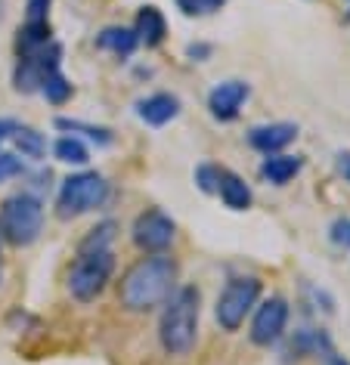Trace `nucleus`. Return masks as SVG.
Listing matches in <instances>:
<instances>
[{
	"instance_id": "8",
	"label": "nucleus",
	"mask_w": 350,
	"mask_h": 365,
	"mask_svg": "<svg viewBox=\"0 0 350 365\" xmlns=\"http://www.w3.org/2000/svg\"><path fill=\"white\" fill-rule=\"evenodd\" d=\"M62 62V47L56 41H50L47 47L29 53V56H19L16 62V71H13V84L19 93H41V84L44 78L53 75Z\"/></svg>"
},
{
	"instance_id": "6",
	"label": "nucleus",
	"mask_w": 350,
	"mask_h": 365,
	"mask_svg": "<svg viewBox=\"0 0 350 365\" xmlns=\"http://www.w3.org/2000/svg\"><path fill=\"white\" fill-rule=\"evenodd\" d=\"M261 279L257 276H236L226 282V288L220 291L217 304H214V319L224 331H239L245 325L248 313L257 307L261 300Z\"/></svg>"
},
{
	"instance_id": "24",
	"label": "nucleus",
	"mask_w": 350,
	"mask_h": 365,
	"mask_svg": "<svg viewBox=\"0 0 350 365\" xmlns=\"http://www.w3.org/2000/svg\"><path fill=\"white\" fill-rule=\"evenodd\" d=\"M220 170H224V168H217V164H199L196 173H192V177H196V186H199L205 195H217Z\"/></svg>"
},
{
	"instance_id": "30",
	"label": "nucleus",
	"mask_w": 350,
	"mask_h": 365,
	"mask_svg": "<svg viewBox=\"0 0 350 365\" xmlns=\"http://www.w3.org/2000/svg\"><path fill=\"white\" fill-rule=\"evenodd\" d=\"M16 127H19V121H10V118H0V140H10Z\"/></svg>"
},
{
	"instance_id": "20",
	"label": "nucleus",
	"mask_w": 350,
	"mask_h": 365,
	"mask_svg": "<svg viewBox=\"0 0 350 365\" xmlns=\"http://www.w3.org/2000/svg\"><path fill=\"white\" fill-rule=\"evenodd\" d=\"M41 93H44V99H47L50 106H66L71 99V93H75V87H71V81L62 75V68H56L53 75L44 78Z\"/></svg>"
},
{
	"instance_id": "29",
	"label": "nucleus",
	"mask_w": 350,
	"mask_h": 365,
	"mask_svg": "<svg viewBox=\"0 0 350 365\" xmlns=\"http://www.w3.org/2000/svg\"><path fill=\"white\" fill-rule=\"evenodd\" d=\"M335 168L344 177V182H350V152H338L335 155Z\"/></svg>"
},
{
	"instance_id": "33",
	"label": "nucleus",
	"mask_w": 350,
	"mask_h": 365,
	"mask_svg": "<svg viewBox=\"0 0 350 365\" xmlns=\"http://www.w3.org/2000/svg\"><path fill=\"white\" fill-rule=\"evenodd\" d=\"M0 282H4V269H0Z\"/></svg>"
},
{
	"instance_id": "18",
	"label": "nucleus",
	"mask_w": 350,
	"mask_h": 365,
	"mask_svg": "<svg viewBox=\"0 0 350 365\" xmlns=\"http://www.w3.org/2000/svg\"><path fill=\"white\" fill-rule=\"evenodd\" d=\"M10 140L16 145V152H19L22 158H29V161H41L44 155H47V136H44L41 130H34V127L19 124L13 130Z\"/></svg>"
},
{
	"instance_id": "22",
	"label": "nucleus",
	"mask_w": 350,
	"mask_h": 365,
	"mask_svg": "<svg viewBox=\"0 0 350 365\" xmlns=\"http://www.w3.org/2000/svg\"><path fill=\"white\" fill-rule=\"evenodd\" d=\"M56 127L59 130H69V133H84L87 140H94L96 145L112 143V130H109V127H94L87 121H69V118H56Z\"/></svg>"
},
{
	"instance_id": "31",
	"label": "nucleus",
	"mask_w": 350,
	"mask_h": 365,
	"mask_svg": "<svg viewBox=\"0 0 350 365\" xmlns=\"http://www.w3.org/2000/svg\"><path fill=\"white\" fill-rule=\"evenodd\" d=\"M189 56H192V59L199 56V62H205V56H211V47H208V43H192V47H189Z\"/></svg>"
},
{
	"instance_id": "11",
	"label": "nucleus",
	"mask_w": 350,
	"mask_h": 365,
	"mask_svg": "<svg viewBox=\"0 0 350 365\" xmlns=\"http://www.w3.org/2000/svg\"><path fill=\"white\" fill-rule=\"evenodd\" d=\"M298 140V124L291 121H273V124H257L248 130V143L251 149L264 152V155H276Z\"/></svg>"
},
{
	"instance_id": "32",
	"label": "nucleus",
	"mask_w": 350,
	"mask_h": 365,
	"mask_svg": "<svg viewBox=\"0 0 350 365\" xmlns=\"http://www.w3.org/2000/svg\"><path fill=\"white\" fill-rule=\"evenodd\" d=\"M322 365H350V362L344 359V356H335V353H329V356H326V362H322Z\"/></svg>"
},
{
	"instance_id": "12",
	"label": "nucleus",
	"mask_w": 350,
	"mask_h": 365,
	"mask_svg": "<svg viewBox=\"0 0 350 365\" xmlns=\"http://www.w3.org/2000/svg\"><path fill=\"white\" fill-rule=\"evenodd\" d=\"M136 115H140V121L149 124V127H164L180 115V99L174 93H152V96H146L136 103Z\"/></svg>"
},
{
	"instance_id": "34",
	"label": "nucleus",
	"mask_w": 350,
	"mask_h": 365,
	"mask_svg": "<svg viewBox=\"0 0 350 365\" xmlns=\"http://www.w3.org/2000/svg\"><path fill=\"white\" fill-rule=\"evenodd\" d=\"M347 4H350V0H347Z\"/></svg>"
},
{
	"instance_id": "3",
	"label": "nucleus",
	"mask_w": 350,
	"mask_h": 365,
	"mask_svg": "<svg viewBox=\"0 0 350 365\" xmlns=\"http://www.w3.org/2000/svg\"><path fill=\"white\" fill-rule=\"evenodd\" d=\"M44 232V205L38 195L19 192L0 205V239L16 248H29Z\"/></svg>"
},
{
	"instance_id": "26",
	"label": "nucleus",
	"mask_w": 350,
	"mask_h": 365,
	"mask_svg": "<svg viewBox=\"0 0 350 365\" xmlns=\"http://www.w3.org/2000/svg\"><path fill=\"white\" fill-rule=\"evenodd\" d=\"M53 0H29L25 4V22H47Z\"/></svg>"
},
{
	"instance_id": "16",
	"label": "nucleus",
	"mask_w": 350,
	"mask_h": 365,
	"mask_svg": "<svg viewBox=\"0 0 350 365\" xmlns=\"http://www.w3.org/2000/svg\"><path fill=\"white\" fill-rule=\"evenodd\" d=\"M96 47L99 50H109L112 56L118 59H127L134 56V50L140 47V41H136L134 29H124V25H112V29H103L96 34Z\"/></svg>"
},
{
	"instance_id": "1",
	"label": "nucleus",
	"mask_w": 350,
	"mask_h": 365,
	"mask_svg": "<svg viewBox=\"0 0 350 365\" xmlns=\"http://www.w3.org/2000/svg\"><path fill=\"white\" fill-rule=\"evenodd\" d=\"M174 288H177V260L168 254H149L124 272L118 285V304L127 313H149L171 297Z\"/></svg>"
},
{
	"instance_id": "23",
	"label": "nucleus",
	"mask_w": 350,
	"mask_h": 365,
	"mask_svg": "<svg viewBox=\"0 0 350 365\" xmlns=\"http://www.w3.org/2000/svg\"><path fill=\"white\" fill-rule=\"evenodd\" d=\"M115 230L118 226L112 220H106V223H99L94 226L87 235H84V242L78 245V251H106V248H112V242H115Z\"/></svg>"
},
{
	"instance_id": "9",
	"label": "nucleus",
	"mask_w": 350,
	"mask_h": 365,
	"mask_svg": "<svg viewBox=\"0 0 350 365\" xmlns=\"http://www.w3.org/2000/svg\"><path fill=\"white\" fill-rule=\"evenodd\" d=\"M285 325H289V300L285 297H270V300H264V304L254 309L248 337H251V344H257V346H273V344L282 341Z\"/></svg>"
},
{
	"instance_id": "4",
	"label": "nucleus",
	"mask_w": 350,
	"mask_h": 365,
	"mask_svg": "<svg viewBox=\"0 0 350 365\" xmlns=\"http://www.w3.org/2000/svg\"><path fill=\"white\" fill-rule=\"evenodd\" d=\"M109 198V180L96 170L71 173L62 180L59 195H56V217L59 220H75L81 214H90L103 207Z\"/></svg>"
},
{
	"instance_id": "27",
	"label": "nucleus",
	"mask_w": 350,
	"mask_h": 365,
	"mask_svg": "<svg viewBox=\"0 0 350 365\" xmlns=\"http://www.w3.org/2000/svg\"><path fill=\"white\" fill-rule=\"evenodd\" d=\"M331 242H335L338 248H350V220L331 223Z\"/></svg>"
},
{
	"instance_id": "2",
	"label": "nucleus",
	"mask_w": 350,
	"mask_h": 365,
	"mask_svg": "<svg viewBox=\"0 0 350 365\" xmlns=\"http://www.w3.org/2000/svg\"><path fill=\"white\" fill-rule=\"evenodd\" d=\"M159 344L168 356H186L199 341V319H201V294L196 285H180L161 304Z\"/></svg>"
},
{
	"instance_id": "28",
	"label": "nucleus",
	"mask_w": 350,
	"mask_h": 365,
	"mask_svg": "<svg viewBox=\"0 0 350 365\" xmlns=\"http://www.w3.org/2000/svg\"><path fill=\"white\" fill-rule=\"evenodd\" d=\"M192 4H196V13L199 16H208V13H217L220 6L226 4V0H192Z\"/></svg>"
},
{
	"instance_id": "15",
	"label": "nucleus",
	"mask_w": 350,
	"mask_h": 365,
	"mask_svg": "<svg viewBox=\"0 0 350 365\" xmlns=\"http://www.w3.org/2000/svg\"><path fill=\"white\" fill-rule=\"evenodd\" d=\"M217 195H220V202H224L229 211H248L254 202V195H251V186L239 177V173L233 170H220V186H217Z\"/></svg>"
},
{
	"instance_id": "10",
	"label": "nucleus",
	"mask_w": 350,
	"mask_h": 365,
	"mask_svg": "<svg viewBox=\"0 0 350 365\" xmlns=\"http://www.w3.org/2000/svg\"><path fill=\"white\" fill-rule=\"evenodd\" d=\"M248 96H251V84L239 81V78H229V81H220L208 93V108L217 121H236L242 106L248 103Z\"/></svg>"
},
{
	"instance_id": "21",
	"label": "nucleus",
	"mask_w": 350,
	"mask_h": 365,
	"mask_svg": "<svg viewBox=\"0 0 350 365\" xmlns=\"http://www.w3.org/2000/svg\"><path fill=\"white\" fill-rule=\"evenodd\" d=\"M53 155L62 161V164H87L90 161V152H87V145L78 140V136H59L56 145H53Z\"/></svg>"
},
{
	"instance_id": "5",
	"label": "nucleus",
	"mask_w": 350,
	"mask_h": 365,
	"mask_svg": "<svg viewBox=\"0 0 350 365\" xmlns=\"http://www.w3.org/2000/svg\"><path fill=\"white\" fill-rule=\"evenodd\" d=\"M115 272V254L112 248L106 251H78L75 263L69 269V291L81 304H90L106 291Z\"/></svg>"
},
{
	"instance_id": "7",
	"label": "nucleus",
	"mask_w": 350,
	"mask_h": 365,
	"mask_svg": "<svg viewBox=\"0 0 350 365\" xmlns=\"http://www.w3.org/2000/svg\"><path fill=\"white\" fill-rule=\"evenodd\" d=\"M131 239L143 254H164L177 239V223L159 207H149L134 220Z\"/></svg>"
},
{
	"instance_id": "14",
	"label": "nucleus",
	"mask_w": 350,
	"mask_h": 365,
	"mask_svg": "<svg viewBox=\"0 0 350 365\" xmlns=\"http://www.w3.org/2000/svg\"><path fill=\"white\" fill-rule=\"evenodd\" d=\"M301 168H304L301 155L276 152V155H266V158L261 161V177L266 182H273V186H285V182H291L294 177H298Z\"/></svg>"
},
{
	"instance_id": "19",
	"label": "nucleus",
	"mask_w": 350,
	"mask_h": 365,
	"mask_svg": "<svg viewBox=\"0 0 350 365\" xmlns=\"http://www.w3.org/2000/svg\"><path fill=\"white\" fill-rule=\"evenodd\" d=\"M50 41H53L50 22H25L19 29V34H16V53H19V56H29V53L47 47Z\"/></svg>"
},
{
	"instance_id": "17",
	"label": "nucleus",
	"mask_w": 350,
	"mask_h": 365,
	"mask_svg": "<svg viewBox=\"0 0 350 365\" xmlns=\"http://www.w3.org/2000/svg\"><path fill=\"white\" fill-rule=\"evenodd\" d=\"M294 353V359H304V356H319V353H331V341H329V334L316 331V328H301L298 334H294V341H291V350Z\"/></svg>"
},
{
	"instance_id": "25",
	"label": "nucleus",
	"mask_w": 350,
	"mask_h": 365,
	"mask_svg": "<svg viewBox=\"0 0 350 365\" xmlns=\"http://www.w3.org/2000/svg\"><path fill=\"white\" fill-rule=\"evenodd\" d=\"M22 173H25V161L19 158V155L0 149V182L13 180V177H22Z\"/></svg>"
},
{
	"instance_id": "13",
	"label": "nucleus",
	"mask_w": 350,
	"mask_h": 365,
	"mask_svg": "<svg viewBox=\"0 0 350 365\" xmlns=\"http://www.w3.org/2000/svg\"><path fill=\"white\" fill-rule=\"evenodd\" d=\"M134 34L136 41L146 43V47H159V43L168 38V22H164V13L159 6H140L136 13V22H134Z\"/></svg>"
}]
</instances>
